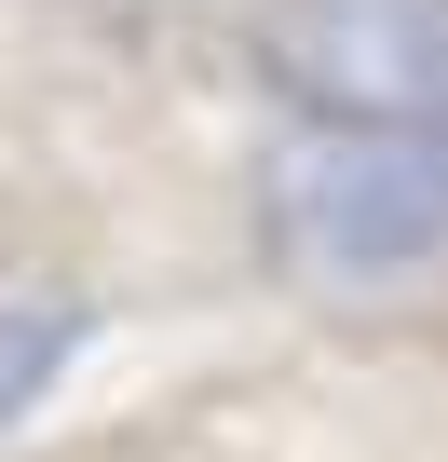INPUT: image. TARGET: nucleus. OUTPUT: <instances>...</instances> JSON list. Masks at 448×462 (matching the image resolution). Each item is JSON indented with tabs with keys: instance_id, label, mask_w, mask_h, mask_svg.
Here are the masks:
<instances>
[{
	"instance_id": "nucleus-3",
	"label": "nucleus",
	"mask_w": 448,
	"mask_h": 462,
	"mask_svg": "<svg viewBox=\"0 0 448 462\" xmlns=\"http://www.w3.org/2000/svg\"><path fill=\"white\" fill-rule=\"evenodd\" d=\"M69 354H82V313L69 300H0V421H28Z\"/></svg>"
},
{
	"instance_id": "nucleus-2",
	"label": "nucleus",
	"mask_w": 448,
	"mask_h": 462,
	"mask_svg": "<svg viewBox=\"0 0 448 462\" xmlns=\"http://www.w3.org/2000/svg\"><path fill=\"white\" fill-rule=\"evenodd\" d=\"M272 82L326 136H421L448 123V0H313L272 28Z\"/></svg>"
},
{
	"instance_id": "nucleus-1",
	"label": "nucleus",
	"mask_w": 448,
	"mask_h": 462,
	"mask_svg": "<svg viewBox=\"0 0 448 462\" xmlns=\"http://www.w3.org/2000/svg\"><path fill=\"white\" fill-rule=\"evenodd\" d=\"M272 231L313 273H407L448 245V123L421 136H299L272 163Z\"/></svg>"
}]
</instances>
